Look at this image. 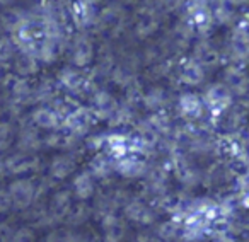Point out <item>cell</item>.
Returning <instances> with one entry per match:
<instances>
[{
    "label": "cell",
    "mask_w": 249,
    "mask_h": 242,
    "mask_svg": "<svg viewBox=\"0 0 249 242\" xmlns=\"http://www.w3.org/2000/svg\"><path fill=\"white\" fill-rule=\"evenodd\" d=\"M7 193H9V196H11L12 207H16L18 210H28L36 201L38 188H36V183L33 179L19 177V179L12 181V183L9 184Z\"/></svg>",
    "instance_id": "obj_1"
},
{
    "label": "cell",
    "mask_w": 249,
    "mask_h": 242,
    "mask_svg": "<svg viewBox=\"0 0 249 242\" xmlns=\"http://www.w3.org/2000/svg\"><path fill=\"white\" fill-rule=\"evenodd\" d=\"M205 104L208 106V109L213 114H222L224 111H227V107L232 103V94L229 92V89L224 84H213L212 87H208V90L205 92Z\"/></svg>",
    "instance_id": "obj_2"
},
{
    "label": "cell",
    "mask_w": 249,
    "mask_h": 242,
    "mask_svg": "<svg viewBox=\"0 0 249 242\" xmlns=\"http://www.w3.org/2000/svg\"><path fill=\"white\" fill-rule=\"evenodd\" d=\"M72 205H73V198H72V194H70V191H67V190L56 191L48 203V218L53 222L65 220L70 208H72Z\"/></svg>",
    "instance_id": "obj_3"
},
{
    "label": "cell",
    "mask_w": 249,
    "mask_h": 242,
    "mask_svg": "<svg viewBox=\"0 0 249 242\" xmlns=\"http://www.w3.org/2000/svg\"><path fill=\"white\" fill-rule=\"evenodd\" d=\"M94 101V113L101 120H111L120 113V104L118 99L107 90H97L92 97Z\"/></svg>",
    "instance_id": "obj_4"
},
{
    "label": "cell",
    "mask_w": 249,
    "mask_h": 242,
    "mask_svg": "<svg viewBox=\"0 0 249 242\" xmlns=\"http://www.w3.org/2000/svg\"><path fill=\"white\" fill-rule=\"evenodd\" d=\"M104 242H121L126 235V224L116 213H107L101 220Z\"/></svg>",
    "instance_id": "obj_5"
},
{
    "label": "cell",
    "mask_w": 249,
    "mask_h": 242,
    "mask_svg": "<svg viewBox=\"0 0 249 242\" xmlns=\"http://www.w3.org/2000/svg\"><path fill=\"white\" fill-rule=\"evenodd\" d=\"M94 60V45L87 36H77L72 45V63L77 69H84Z\"/></svg>",
    "instance_id": "obj_6"
},
{
    "label": "cell",
    "mask_w": 249,
    "mask_h": 242,
    "mask_svg": "<svg viewBox=\"0 0 249 242\" xmlns=\"http://www.w3.org/2000/svg\"><path fill=\"white\" fill-rule=\"evenodd\" d=\"M38 164L39 160L35 154L21 152V154H14V156H11L5 160V169H7V173L14 174V176H21V174H26L29 171L36 169Z\"/></svg>",
    "instance_id": "obj_7"
},
{
    "label": "cell",
    "mask_w": 249,
    "mask_h": 242,
    "mask_svg": "<svg viewBox=\"0 0 249 242\" xmlns=\"http://www.w3.org/2000/svg\"><path fill=\"white\" fill-rule=\"evenodd\" d=\"M123 211H124V217L128 218V220L143 225L152 224L154 218H156V213L152 211V208H149L145 203H142L139 200H130L128 203L124 205Z\"/></svg>",
    "instance_id": "obj_8"
},
{
    "label": "cell",
    "mask_w": 249,
    "mask_h": 242,
    "mask_svg": "<svg viewBox=\"0 0 249 242\" xmlns=\"http://www.w3.org/2000/svg\"><path fill=\"white\" fill-rule=\"evenodd\" d=\"M31 121L35 123L36 128L46 130V132H52V130H56L60 126L58 113H56L53 107H48V106L36 107L31 114Z\"/></svg>",
    "instance_id": "obj_9"
},
{
    "label": "cell",
    "mask_w": 249,
    "mask_h": 242,
    "mask_svg": "<svg viewBox=\"0 0 249 242\" xmlns=\"http://www.w3.org/2000/svg\"><path fill=\"white\" fill-rule=\"evenodd\" d=\"M73 171H75V159L72 156H67V154H62V156H56L55 159L50 164V177L56 181H63L69 176H72Z\"/></svg>",
    "instance_id": "obj_10"
},
{
    "label": "cell",
    "mask_w": 249,
    "mask_h": 242,
    "mask_svg": "<svg viewBox=\"0 0 249 242\" xmlns=\"http://www.w3.org/2000/svg\"><path fill=\"white\" fill-rule=\"evenodd\" d=\"M72 191L73 196L79 201H87L94 196V191H96V184H94L92 174L90 173H80L73 177L72 181Z\"/></svg>",
    "instance_id": "obj_11"
},
{
    "label": "cell",
    "mask_w": 249,
    "mask_h": 242,
    "mask_svg": "<svg viewBox=\"0 0 249 242\" xmlns=\"http://www.w3.org/2000/svg\"><path fill=\"white\" fill-rule=\"evenodd\" d=\"M224 86L229 89V92L246 94L248 90V75L244 73V70H241L239 67H229L224 73Z\"/></svg>",
    "instance_id": "obj_12"
},
{
    "label": "cell",
    "mask_w": 249,
    "mask_h": 242,
    "mask_svg": "<svg viewBox=\"0 0 249 242\" xmlns=\"http://www.w3.org/2000/svg\"><path fill=\"white\" fill-rule=\"evenodd\" d=\"M114 169H116L121 176L130 177V179H133V177H142L143 174L149 173L145 162H142V160H139V159H133V157H128V156L116 160V167H114Z\"/></svg>",
    "instance_id": "obj_13"
},
{
    "label": "cell",
    "mask_w": 249,
    "mask_h": 242,
    "mask_svg": "<svg viewBox=\"0 0 249 242\" xmlns=\"http://www.w3.org/2000/svg\"><path fill=\"white\" fill-rule=\"evenodd\" d=\"M90 118H92V113H89V111H86V109L72 111V113L67 114L65 126L73 135H82V133H86L87 130H89Z\"/></svg>",
    "instance_id": "obj_14"
},
{
    "label": "cell",
    "mask_w": 249,
    "mask_h": 242,
    "mask_svg": "<svg viewBox=\"0 0 249 242\" xmlns=\"http://www.w3.org/2000/svg\"><path fill=\"white\" fill-rule=\"evenodd\" d=\"M39 70V63L31 53L22 52L19 56L14 58V75L21 79H28L29 75H35Z\"/></svg>",
    "instance_id": "obj_15"
},
{
    "label": "cell",
    "mask_w": 249,
    "mask_h": 242,
    "mask_svg": "<svg viewBox=\"0 0 249 242\" xmlns=\"http://www.w3.org/2000/svg\"><path fill=\"white\" fill-rule=\"evenodd\" d=\"M179 109L190 120H196L203 114V101L196 96V94L184 92L179 97Z\"/></svg>",
    "instance_id": "obj_16"
},
{
    "label": "cell",
    "mask_w": 249,
    "mask_h": 242,
    "mask_svg": "<svg viewBox=\"0 0 249 242\" xmlns=\"http://www.w3.org/2000/svg\"><path fill=\"white\" fill-rule=\"evenodd\" d=\"M58 80L67 90L70 92H80L82 89H86V77L82 72H79L77 69H63L58 75Z\"/></svg>",
    "instance_id": "obj_17"
},
{
    "label": "cell",
    "mask_w": 249,
    "mask_h": 242,
    "mask_svg": "<svg viewBox=\"0 0 249 242\" xmlns=\"http://www.w3.org/2000/svg\"><path fill=\"white\" fill-rule=\"evenodd\" d=\"M195 62L205 69V67H217L220 63V55L218 52L208 43H200L198 46H195Z\"/></svg>",
    "instance_id": "obj_18"
},
{
    "label": "cell",
    "mask_w": 249,
    "mask_h": 242,
    "mask_svg": "<svg viewBox=\"0 0 249 242\" xmlns=\"http://www.w3.org/2000/svg\"><path fill=\"white\" fill-rule=\"evenodd\" d=\"M92 215V207L87 205V201H77V203L72 205L69 215H67V224L70 227H79V225H84Z\"/></svg>",
    "instance_id": "obj_19"
},
{
    "label": "cell",
    "mask_w": 249,
    "mask_h": 242,
    "mask_svg": "<svg viewBox=\"0 0 249 242\" xmlns=\"http://www.w3.org/2000/svg\"><path fill=\"white\" fill-rule=\"evenodd\" d=\"M181 82L188 87H196L205 80V69H201L195 60L188 62L181 70Z\"/></svg>",
    "instance_id": "obj_20"
},
{
    "label": "cell",
    "mask_w": 249,
    "mask_h": 242,
    "mask_svg": "<svg viewBox=\"0 0 249 242\" xmlns=\"http://www.w3.org/2000/svg\"><path fill=\"white\" fill-rule=\"evenodd\" d=\"M157 28H159V19L156 17V14L143 12L139 17V21H137L135 31L137 36H140V38H149V36H152L157 31Z\"/></svg>",
    "instance_id": "obj_21"
},
{
    "label": "cell",
    "mask_w": 249,
    "mask_h": 242,
    "mask_svg": "<svg viewBox=\"0 0 249 242\" xmlns=\"http://www.w3.org/2000/svg\"><path fill=\"white\" fill-rule=\"evenodd\" d=\"M190 17L196 28L203 29L210 26L212 12H210V9H208V5H205L203 2H198V4H193L190 7Z\"/></svg>",
    "instance_id": "obj_22"
},
{
    "label": "cell",
    "mask_w": 249,
    "mask_h": 242,
    "mask_svg": "<svg viewBox=\"0 0 249 242\" xmlns=\"http://www.w3.org/2000/svg\"><path fill=\"white\" fill-rule=\"evenodd\" d=\"M123 19H124V16L120 7H107L103 11L99 21L103 22L104 28L111 29V31H116V29L123 24Z\"/></svg>",
    "instance_id": "obj_23"
},
{
    "label": "cell",
    "mask_w": 249,
    "mask_h": 242,
    "mask_svg": "<svg viewBox=\"0 0 249 242\" xmlns=\"http://www.w3.org/2000/svg\"><path fill=\"white\" fill-rule=\"evenodd\" d=\"M19 147H21L24 152H29L33 154V150L38 149L39 143H41V140H39L38 137V132H36V128H33V126H29V128H24L21 132V135H19V140H18Z\"/></svg>",
    "instance_id": "obj_24"
},
{
    "label": "cell",
    "mask_w": 249,
    "mask_h": 242,
    "mask_svg": "<svg viewBox=\"0 0 249 242\" xmlns=\"http://www.w3.org/2000/svg\"><path fill=\"white\" fill-rule=\"evenodd\" d=\"M72 16L79 24L86 26L94 19V9L89 2H77L72 7Z\"/></svg>",
    "instance_id": "obj_25"
},
{
    "label": "cell",
    "mask_w": 249,
    "mask_h": 242,
    "mask_svg": "<svg viewBox=\"0 0 249 242\" xmlns=\"http://www.w3.org/2000/svg\"><path fill=\"white\" fill-rule=\"evenodd\" d=\"M16 52H18V45H16L14 38L2 36L0 38V63H7L11 60H14Z\"/></svg>",
    "instance_id": "obj_26"
},
{
    "label": "cell",
    "mask_w": 249,
    "mask_h": 242,
    "mask_svg": "<svg viewBox=\"0 0 249 242\" xmlns=\"http://www.w3.org/2000/svg\"><path fill=\"white\" fill-rule=\"evenodd\" d=\"M22 19H24V16H22L19 11H16V9H7V11L2 12V17H0V21H2L4 28H7L9 31L14 33L16 29L19 28V24L22 22Z\"/></svg>",
    "instance_id": "obj_27"
},
{
    "label": "cell",
    "mask_w": 249,
    "mask_h": 242,
    "mask_svg": "<svg viewBox=\"0 0 249 242\" xmlns=\"http://www.w3.org/2000/svg\"><path fill=\"white\" fill-rule=\"evenodd\" d=\"M90 169H92V174H96V176H99V177H104V176H107L114 167L111 166V162H109L107 157L97 156L96 159L90 162Z\"/></svg>",
    "instance_id": "obj_28"
},
{
    "label": "cell",
    "mask_w": 249,
    "mask_h": 242,
    "mask_svg": "<svg viewBox=\"0 0 249 242\" xmlns=\"http://www.w3.org/2000/svg\"><path fill=\"white\" fill-rule=\"evenodd\" d=\"M14 140V128L9 121H0V152L9 149V145Z\"/></svg>",
    "instance_id": "obj_29"
},
{
    "label": "cell",
    "mask_w": 249,
    "mask_h": 242,
    "mask_svg": "<svg viewBox=\"0 0 249 242\" xmlns=\"http://www.w3.org/2000/svg\"><path fill=\"white\" fill-rule=\"evenodd\" d=\"M46 242H75V232L70 228H55L46 235Z\"/></svg>",
    "instance_id": "obj_30"
},
{
    "label": "cell",
    "mask_w": 249,
    "mask_h": 242,
    "mask_svg": "<svg viewBox=\"0 0 249 242\" xmlns=\"http://www.w3.org/2000/svg\"><path fill=\"white\" fill-rule=\"evenodd\" d=\"M178 224L176 222H167V224H162L159 227V232H157V237L160 239L162 242L166 241H173L174 237L178 235Z\"/></svg>",
    "instance_id": "obj_31"
},
{
    "label": "cell",
    "mask_w": 249,
    "mask_h": 242,
    "mask_svg": "<svg viewBox=\"0 0 249 242\" xmlns=\"http://www.w3.org/2000/svg\"><path fill=\"white\" fill-rule=\"evenodd\" d=\"M143 101H145V104L150 107V109H157V107H159L160 104H164V101H166V97H164V90L162 89H152L145 97H143Z\"/></svg>",
    "instance_id": "obj_32"
},
{
    "label": "cell",
    "mask_w": 249,
    "mask_h": 242,
    "mask_svg": "<svg viewBox=\"0 0 249 242\" xmlns=\"http://www.w3.org/2000/svg\"><path fill=\"white\" fill-rule=\"evenodd\" d=\"M11 242H36L35 230L29 227L18 228V230H14V234H12Z\"/></svg>",
    "instance_id": "obj_33"
},
{
    "label": "cell",
    "mask_w": 249,
    "mask_h": 242,
    "mask_svg": "<svg viewBox=\"0 0 249 242\" xmlns=\"http://www.w3.org/2000/svg\"><path fill=\"white\" fill-rule=\"evenodd\" d=\"M12 210V201L7 190H0V215H5Z\"/></svg>",
    "instance_id": "obj_34"
},
{
    "label": "cell",
    "mask_w": 249,
    "mask_h": 242,
    "mask_svg": "<svg viewBox=\"0 0 249 242\" xmlns=\"http://www.w3.org/2000/svg\"><path fill=\"white\" fill-rule=\"evenodd\" d=\"M215 17L218 19L220 22H229L231 21V9H229L227 4H218L217 7H215Z\"/></svg>",
    "instance_id": "obj_35"
},
{
    "label": "cell",
    "mask_w": 249,
    "mask_h": 242,
    "mask_svg": "<svg viewBox=\"0 0 249 242\" xmlns=\"http://www.w3.org/2000/svg\"><path fill=\"white\" fill-rule=\"evenodd\" d=\"M75 242H101V241L92 230H89V232H80V234H75Z\"/></svg>",
    "instance_id": "obj_36"
},
{
    "label": "cell",
    "mask_w": 249,
    "mask_h": 242,
    "mask_svg": "<svg viewBox=\"0 0 249 242\" xmlns=\"http://www.w3.org/2000/svg\"><path fill=\"white\" fill-rule=\"evenodd\" d=\"M12 234H14V230L11 228V225L2 222L0 224V242H11Z\"/></svg>",
    "instance_id": "obj_37"
},
{
    "label": "cell",
    "mask_w": 249,
    "mask_h": 242,
    "mask_svg": "<svg viewBox=\"0 0 249 242\" xmlns=\"http://www.w3.org/2000/svg\"><path fill=\"white\" fill-rule=\"evenodd\" d=\"M218 242H239V241H237V239H234V237H231V235H227V234H220Z\"/></svg>",
    "instance_id": "obj_38"
},
{
    "label": "cell",
    "mask_w": 249,
    "mask_h": 242,
    "mask_svg": "<svg viewBox=\"0 0 249 242\" xmlns=\"http://www.w3.org/2000/svg\"><path fill=\"white\" fill-rule=\"evenodd\" d=\"M191 242H201V241H200V239H196V241H191Z\"/></svg>",
    "instance_id": "obj_39"
}]
</instances>
